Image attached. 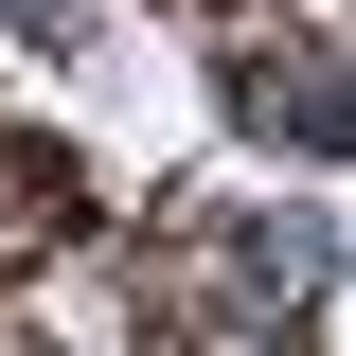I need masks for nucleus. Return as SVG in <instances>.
<instances>
[{
    "mask_svg": "<svg viewBox=\"0 0 356 356\" xmlns=\"http://www.w3.org/2000/svg\"><path fill=\"white\" fill-rule=\"evenodd\" d=\"M232 107L303 161H356V54H232Z\"/></svg>",
    "mask_w": 356,
    "mask_h": 356,
    "instance_id": "f257e3e1",
    "label": "nucleus"
},
{
    "mask_svg": "<svg viewBox=\"0 0 356 356\" xmlns=\"http://www.w3.org/2000/svg\"><path fill=\"white\" fill-rule=\"evenodd\" d=\"M0 18H18V36H72V18H89V0H0Z\"/></svg>",
    "mask_w": 356,
    "mask_h": 356,
    "instance_id": "f03ea898",
    "label": "nucleus"
}]
</instances>
